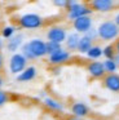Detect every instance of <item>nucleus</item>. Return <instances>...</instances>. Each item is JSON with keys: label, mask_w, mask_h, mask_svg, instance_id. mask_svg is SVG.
Here are the masks:
<instances>
[{"label": "nucleus", "mask_w": 119, "mask_h": 120, "mask_svg": "<svg viewBox=\"0 0 119 120\" xmlns=\"http://www.w3.org/2000/svg\"><path fill=\"white\" fill-rule=\"evenodd\" d=\"M98 38L103 41H111L119 38V27L115 25L114 21H103L97 27Z\"/></svg>", "instance_id": "obj_1"}, {"label": "nucleus", "mask_w": 119, "mask_h": 120, "mask_svg": "<svg viewBox=\"0 0 119 120\" xmlns=\"http://www.w3.org/2000/svg\"><path fill=\"white\" fill-rule=\"evenodd\" d=\"M18 26L25 30H36L43 27L44 18L36 13H26L18 18Z\"/></svg>", "instance_id": "obj_2"}, {"label": "nucleus", "mask_w": 119, "mask_h": 120, "mask_svg": "<svg viewBox=\"0 0 119 120\" xmlns=\"http://www.w3.org/2000/svg\"><path fill=\"white\" fill-rule=\"evenodd\" d=\"M67 12V18L75 21V19L80 18V17H85V16H91L92 13V8L89 7V4L85 3H78V1H72V4L66 9Z\"/></svg>", "instance_id": "obj_3"}, {"label": "nucleus", "mask_w": 119, "mask_h": 120, "mask_svg": "<svg viewBox=\"0 0 119 120\" xmlns=\"http://www.w3.org/2000/svg\"><path fill=\"white\" fill-rule=\"evenodd\" d=\"M27 67V60L23 57L21 53H14L9 58V71L13 75L21 74L25 68Z\"/></svg>", "instance_id": "obj_4"}, {"label": "nucleus", "mask_w": 119, "mask_h": 120, "mask_svg": "<svg viewBox=\"0 0 119 120\" xmlns=\"http://www.w3.org/2000/svg\"><path fill=\"white\" fill-rule=\"evenodd\" d=\"M27 45L30 48L32 56L36 58H41L47 54V41L39 39V38H35V39H31L27 41Z\"/></svg>", "instance_id": "obj_5"}, {"label": "nucleus", "mask_w": 119, "mask_h": 120, "mask_svg": "<svg viewBox=\"0 0 119 120\" xmlns=\"http://www.w3.org/2000/svg\"><path fill=\"white\" fill-rule=\"evenodd\" d=\"M66 38H67V31H66V29H63L61 26H52L47 31V39H48V41L62 44L66 40Z\"/></svg>", "instance_id": "obj_6"}, {"label": "nucleus", "mask_w": 119, "mask_h": 120, "mask_svg": "<svg viewBox=\"0 0 119 120\" xmlns=\"http://www.w3.org/2000/svg\"><path fill=\"white\" fill-rule=\"evenodd\" d=\"M72 27H74L75 32L84 35L93 27V21H92V18H91V16L80 17V18L72 21Z\"/></svg>", "instance_id": "obj_7"}, {"label": "nucleus", "mask_w": 119, "mask_h": 120, "mask_svg": "<svg viewBox=\"0 0 119 120\" xmlns=\"http://www.w3.org/2000/svg\"><path fill=\"white\" fill-rule=\"evenodd\" d=\"M89 7L92 8V11L105 13V12H110L115 7H118V3L114 0H92L89 3Z\"/></svg>", "instance_id": "obj_8"}, {"label": "nucleus", "mask_w": 119, "mask_h": 120, "mask_svg": "<svg viewBox=\"0 0 119 120\" xmlns=\"http://www.w3.org/2000/svg\"><path fill=\"white\" fill-rule=\"evenodd\" d=\"M70 60H71V53L67 49H63V48L48 57L49 63L53 65V66H61V65H63V63L69 62Z\"/></svg>", "instance_id": "obj_9"}, {"label": "nucleus", "mask_w": 119, "mask_h": 120, "mask_svg": "<svg viewBox=\"0 0 119 120\" xmlns=\"http://www.w3.org/2000/svg\"><path fill=\"white\" fill-rule=\"evenodd\" d=\"M87 72L93 79H103L106 75L105 68L101 61H91L87 65Z\"/></svg>", "instance_id": "obj_10"}, {"label": "nucleus", "mask_w": 119, "mask_h": 120, "mask_svg": "<svg viewBox=\"0 0 119 120\" xmlns=\"http://www.w3.org/2000/svg\"><path fill=\"white\" fill-rule=\"evenodd\" d=\"M102 84L107 90L119 93V74H106L102 79Z\"/></svg>", "instance_id": "obj_11"}, {"label": "nucleus", "mask_w": 119, "mask_h": 120, "mask_svg": "<svg viewBox=\"0 0 119 120\" xmlns=\"http://www.w3.org/2000/svg\"><path fill=\"white\" fill-rule=\"evenodd\" d=\"M70 110H71V115H74L76 117H82V119H84L85 116L89 115V107L84 102H80V101L74 102L70 107Z\"/></svg>", "instance_id": "obj_12"}, {"label": "nucleus", "mask_w": 119, "mask_h": 120, "mask_svg": "<svg viewBox=\"0 0 119 120\" xmlns=\"http://www.w3.org/2000/svg\"><path fill=\"white\" fill-rule=\"evenodd\" d=\"M36 75H38V70H36L35 66H27L22 72L16 76V80L20 81V83H27V81L34 80Z\"/></svg>", "instance_id": "obj_13"}, {"label": "nucleus", "mask_w": 119, "mask_h": 120, "mask_svg": "<svg viewBox=\"0 0 119 120\" xmlns=\"http://www.w3.org/2000/svg\"><path fill=\"white\" fill-rule=\"evenodd\" d=\"M23 45V34H16L7 41V49L10 53H17V50Z\"/></svg>", "instance_id": "obj_14"}, {"label": "nucleus", "mask_w": 119, "mask_h": 120, "mask_svg": "<svg viewBox=\"0 0 119 120\" xmlns=\"http://www.w3.org/2000/svg\"><path fill=\"white\" fill-rule=\"evenodd\" d=\"M43 103L47 109H49L53 112H63V110H65L63 103L60 102L58 99H56V98H52V97H45V98L43 99Z\"/></svg>", "instance_id": "obj_15"}, {"label": "nucleus", "mask_w": 119, "mask_h": 120, "mask_svg": "<svg viewBox=\"0 0 119 120\" xmlns=\"http://www.w3.org/2000/svg\"><path fill=\"white\" fill-rule=\"evenodd\" d=\"M79 40H80V34H78V32L67 34V38H66V40H65V43H66V49L69 50V52L78 50Z\"/></svg>", "instance_id": "obj_16"}, {"label": "nucleus", "mask_w": 119, "mask_h": 120, "mask_svg": "<svg viewBox=\"0 0 119 120\" xmlns=\"http://www.w3.org/2000/svg\"><path fill=\"white\" fill-rule=\"evenodd\" d=\"M93 47V40H91L89 38H87L85 35H82L78 44V52L82 54H87V52Z\"/></svg>", "instance_id": "obj_17"}, {"label": "nucleus", "mask_w": 119, "mask_h": 120, "mask_svg": "<svg viewBox=\"0 0 119 120\" xmlns=\"http://www.w3.org/2000/svg\"><path fill=\"white\" fill-rule=\"evenodd\" d=\"M87 57L92 61H98V58L102 57V48L98 47V45H93L87 52Z\"/></svg>", "instance_id": "obj_18"}, {"label": "nucleus", "mask_w": 119, "mask_h": 120, "mask_svg": "<svg viewBox=\"0 0 119 120\" xmlns=\"http://www.w3.org/2000/svg\"><path fill=\"white\" fill-rule=\"evenodd\" d=\"M16 34H17V27L13 26V25H8V26L3 27V30H1V38L3 39L9 40L10 38H13Z\"/></svg>", "instance_id": "obj_19"}, {"label": "nucleus", "mask_w": 119, "mask_h": 120, "mask_svg": "<svg viewBox=\"0 0 119 120\" xmlns=\"http://www.w3.org/2000/svg\"><path fill=\"white\" fill-rule=\"evenodd\" d=\"M116 54V50L114 44H107L105 48H102V56L105 57V60H114Z\"/></svg>", "instance_id": "obj_20"}, {"label": "nucleus", "mask_w": 119, "mask_h": 120, "mask_svg": "<svg viewBox=\"0 0 119 120\" xmlns=\"http://www.w3.org/2000/svg\"><path fill=\"white\" fill-rule=\"evenodd\" d=\"M102 65H103L106 74H115L116 70H118V66L114 62V60H105V61H102Z\"/></svg>", "instance_id": "obj_21"}, {"label": "nucleus", "mask_w": 119, "mask_h": 120, "mask_svg": "<svg viewBox=\"0 0 119 120\" xmlns=\"http://www.w3.org/2000/svg\"><path fill=\"white\" fill-rule=\"evenodd\" d=\"M62 49V44H58V43H53V41H47V54L51 56L53 53L58 52V50Z\"/></svg>", "instance_id": "obj_22"}, {"label": "nucleus", "mask_w": 119, "mask_h": 120, "mask_svg": "<svg viewBox=\"0 0 119 120\" xmlns=\"http://www.w3.org/2000/svg\"><path fill=\"white\" fill-rule=\"evenodd\" d=\"M21 54L23 56V57L26 58L27 61H31V60H35V57L32 56V53H31L30 48H28L27 43H23V45L21 47Z\"/></svg>", "instance_id": "obj_23"}, {"label": "nucleus", "mask_w": 119, "mask_h": 120, "mask_svg": "<svg viewBox=\"0 0 119 120\" xmlns=\"http://www.w3.org/2000/svg\"><path fill=\"white\" fill-rule=\"evenodd\" d=\"M72 1L74 0H53V5H56L57 8L67 9L72 4Z\"/></svg>", "instance_id": "obj_24"}, {"label": "nucleus", "mask_w": 119, "mask_h": 120, "mask_svg": "<svg viewBox=\"0 0 119 120\" xmlns=\"http://www.w3.org/2000/svg\"><path fill=\"white\" fill-rule=\"evenodd\" d=\"M10 101V96L8 92L3 90V89H0V107H3L5 103H8V102Z\"/></svg>", "instance_id": "obj_25"}, {"label": "nucleus", "mask_w": 119, "mask_h": 120, "mask_svg": "<svg viewBox=\"0 0 119 120\" xmlns=\"http://www.w3.org/2000/svg\"><path fill=\"white\" fill-rule=\"evenodd\" d=\"M87 38H89L91 40H96L98 38V34H97V29H95V27H92V29L89 30V31L87 32V34H84Z\"/></svg>", "instance_id": "obj_26"}, {"label": "nucleus", "mask_w": 119, "mask_h": 120, "mask_svg": "<svg viewBox=\"0 0 119 120\" xmlns=\"http://www.w3.org/2000/svg\"><path fill=\"white\" fill-rule=\"evenodd\" d=\"M66 120H84V119H82V117H76V116H74V115H70Z\"/></svg>", "instance_id": "obj_27"}, {"label": "nucleus", "mask_w": 119, "mask_h": 120, "mask_svg": "<svg viewBox=\"0 0 119 120\" xmlns=\"http://www.w3.org/2000/svg\"><path fill=\"white\" fill-rule=\"evenodd\" d=\"M114 47H115V50H116V53L119 54V38L116 39V41L114 43Z\"/></svg>", "instance_id": "obj_28"}, {"label": "nucleus", "mask_w": 119, "mask_h": 120, "mask_svg": "<svg viewBox=\"0 0 119 120\" xmlns=\"http://www.w3.org/2000/svg\"><path fill=\"white\" fill-rule=\"evenodd\" d=\"M3 66H4V57H3L1 52H0V70L3 68Z\"/></svg>", "instance_id": "obj_29"}, {"label": "nucleus", "mask_w": 119, "mask_h": 120, "mask_svg": "<svg viewBox=\"0 0 119 120\" xmlns=\"http://www.w3.org/2000/svg\"><path fill=\"white\" fill-rule=\"evenodd\" d=\"M114 62L116 63V66H118V68H119V54H118V53H116L115 57H114Z\"/></svg>", "instance_id": "obj_30"}, {"label": "nucleus", "mask_w": 119, "mask_h": 120, "mask_svg": "<svg viewBox=\"0 0 119 120\" xmlns=\"http://www.w3.org/2000/svg\"><path fill=\"white\" fill-rule=\"evenodd\" d=\"M114 22H115V25L119 27V13L115 14V18H114Z\"/></svg>", "instance_id": "obj_31"}, {"label": "nucleus", "mask_w": 119, "mask_h": 120, "mask_svg": "<svg viewBox=\"0 0 119 120\" xmlns=\"http://www.w3.org/2000/svg\"><path fill=\"white\" fill-rule=\"evenodd\" d=\"M39 97L44 99V98H45V97H47V96H45V92H44V90H40V92H39Z\"/></svg>", "instance_id": "obj_32"}, {"label": "nucleus", "mask_w": 119, "mask_h": 120, "mask_svg": "<svg viewBox=\"0 0 119 120\" xmlns=\"http://www.w3.org/2000/svg\"><path fill=\"white\" fill-rule=\"evenodd\" d=\"M58 71H60V66H57V67H54L53 68V74H56V75H58Z\"/></svg>", "instance_id": "obj_33"}, {"label": "nucleus", "mask_w": 119, "mask_h": 120, "mask_svg": "<svg viewBox=\"0 0 119 120\" xmlns=\"http://www.w3.org/2000/svg\"><path fill=\"white\" fill-rule=\"evenodd\" d=\"M3 45H4V41H3V38L0 36V49L3 48Z\"/></svg>", "instance_id": "obj_34"}, {"label": "nucleus", "mask_w": 119, "mask_h": 120, "mask_svg": "<svg viewBox=\"0 0 119 120\" xmlns=\"http://www.w3.org/2000/svg\"><path fill=\"white\" fill-rule=\"evenodd\" d=\"M3 84H4V79L1 78V76H0V88H1V85Z\"/></svg>", "instance_id": "obj_35"}]
</instances>
